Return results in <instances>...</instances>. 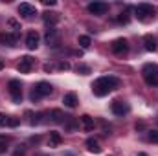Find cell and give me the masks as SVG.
<instances>
[{
  "instance_id": "1",
  "label": "cell",
  "mask_w": 158,
  "mask_h": 156,
  "mask_svg": "<svg viewBox=\"0 0 158 156\" xmlns=\"http://www.w3.org/2000/svg\"><path fill=\"white\" fill-rule=\"evenodd\" d=\"M118 86H119L118 77H114V76H103V77L96 79V81L92 83V92H94V96L103 97V96H107L109 92L116 90Z\"/></svg>"
},
{
  "instance_id": "2",
  "label": "cell",
  "mask_w": 158,
  "mask_h": 156,
  "mask_svg": "<svg viewBox=\"0 0 158 156\" xmlns=\"http://www.w3.org/2000/svg\"><path fill=\"white\" fill-rule=\"evenodd\" d=\"M142 76H143V81H145L149 86L158 84V66L153 64V63L145 64V66L142 68Z\"/></svg>"
},
{
  "instance_id": "3",
  "label": "cell",
  "mask_w": 158,
  "mask_h": 156,
  "mask_svg": "<svg viewBox=\"0 0 158 156\" xmlns=\"http://www.w3.org/2000/svg\"><path fill=\"white\" fill-rule=\"evenodd\" d=\"M134 13H136V18H138V20L149 22V20L155 17V7H153L151 4H138L136 9H134Z\"/></svg>"
},
{
  "instance_id": "4",
  "label": "cell",
  "mask_w": 158,
  "mask_h": 156,
  "mask_svg": "<svg viewBox=\"0 0 158 156\" xmlns=\"http://www.w3.org/2000/svg\"><path fill=\"white\" fill-rule=\"evenodd\" d=\"M52 90H53V86H52L50 83L40 81V83H37V84L33 86V90H31V99H33V101H37V99L44 97V96H50V94H52Z\"/></svg>"
},
{
  "instance_id": "5",
  "label": "cell",
  "mask_w": 158,
  "mask_h": 156,
  "mask_svg": "<svg viewBox=\"0 0 158 156\" xmlns=\"http://www.w3.org/2000/svg\"><path fill=\"white\" fill-rule=\"evenodd\" d=\"M7 90H9L11 99H13L15 103H20V99H22V84H20V81L11 79L9 84H7Z\"/></svg>"
},
{
  "instance_id": "6",
  "label": "cell",
  "mask_w": 158,
  "mask_h": 156,
  "mask_svg": "<svg viewBox=\"0 0 158 156\" xmlns=\"http://www.w3.org/2000/svg\"><path fill=\"white\" fill-rule=\"evenodd\" d=\"M33 64H35V59L30 57V55H24V57H20V61H19V64H17V70H19L20 74H30L31 68H33Z\"/></svg>"
},
{
  "instance_id": "7",
  "label": "cell",
  "mask_w": 158,
  "mask_h": 156,
  "mask_svg": "<svg viewBox=\"0 0 158 156\" xmlns=\"http://www.w3.org/2000/svg\"><path fill=\"white\" fill-rule=\"evenodd\" d=\"M110 50H112V53H114V55L123 57V55L129 51V44H127V40H125V39H116L112 44H110Z\"/></svg>"
},
{
  "instance_id": "8",
  "label": "cell",
  "mask_w": 158,
  "mask_h": 156,
  "mask_svg": "<svg viewBox=\"0 0 158 156\" xmlns=\"http://www.w3.org/2000/svg\"><path fill=\"white\" fill-rule=\"evenodd\" d=\"M110 110H112V114L114 116H125V114H129V105L127 103H123V101H119V99H114L112 103H110Z\"/></svg>"
},
{
  "instance_id": "9",
  "label": "cell",
  "mask_w": 158,
  "mask_h": 156,
  "mask_svg": "<svg viewBox=\"0 0 158 156\" xmlns=\"http://www.w3.org/2000/svg\"><path fill=\"white\" fill-rule=\"evenodd\" d=\"M107 9H109V6L105 2H92V4H88V11L92 15H105Z\"/></svg>"
},
{
  "instance_id": "10",
  "label": "cell",
  "mask_w": 158,
  "mask_h": 156,
  "mask_svg": "<svg viewBox=\"0 0 158 156\" xmlns=\"http://www.w3.org/2000/svg\"><path fill=\"white\" fill-rule=\"evenodd\" d=\"M44 40L48 46H57L59 44V35H57V30L55 28H48L46 33H44Z\"/></svg>"
},
{
  "instance_id": "11",
  "label": "cell",
  "mask_w": 158,
  "mask_h": 156,
  "mask_svg": "<svg viewBox=\"0 0 158 156\" xmlns=\"http://www.w3.org/2000/svg\"><path fill=\"white\" fill-rule=\"evenodd\" d=\"M0 42L2 44H7V46H17L19 35L17 33H0Z\"/></svg>"
},
{
  "instance_id": "12",
  "label": "cell",
  "mask_w": 158,
  "mask_h": 156,
  "mask_svg": "<svg viewBox=\"0 0 158 156\" xmlns=\"http://www.w3.org/2000/svg\"><path fill=\"white\" fill-rule=\"evenodd\" d=\"M19 13H20V15H24L26 18H30V17L37 15L35 7H33L31 4H28V2H24V4H20V6H19Z\"/></svg>"
},
{
  "instance_id": "13",
  "label": "cell",
  "mask_w": 158,
  "mask_h": 156,
  "mask_svg": "<svg viewBox=\"0 0 158 156\" xmlns=\"http://www.w3.org/2000/svg\"><path fill=\"white\" fill-rule=\"evenodd\" d=\"M26 46H28V50H35L39 46V33L37 31H30L26 35Z\"/></svg>"
},
{
  "instance_id": "14",
  "label": "cell",
  "mask_w": 158,
  "mask_h": 156,
  "mask_svg": "<svg viewBox=\"0 0 158 156\" xmlns=\"http://www.w3.org/2000/svg\"><path fill=\"white\" fill-rule=\"evenodd\" d=\"M79 125H81V129L83 130H92L94 129V117H90L88 114H83V116L79 117Z\"/></svg>"
},
{
  "instance_id": "15",
  "label": "cell",
  "mask_w": 158,
  "mask_h": 156,
  "mask_svg": "<svg viewBox=\"0 0 158 156\" xmlns=\"http://www.w3.org/2000/svg\"><path fill=\"white\" fill-rule=\"evenodd\" d=\"M42 18H44V22H46L50 28H53V26L59 22V13H50V11H46V13L42 15Z\"/></svg>"
},
{
  "instance_id": "16",
  "label": "cell",
  "mask_w": 158,
  "mask_h": 156,
  "mask_svg": "<svg viewBox=\"0 0 158 156\" xmlns=\"http://www.w3.org/2000/svg\"><path fill=\"white\" fill-rule=\"evenodd\" d=\"M63 103H64V107H68V109H74V107L77 105V96H76L74 92H68V94H64V97H63Z\"/></svg>"
},
{
  "instance_id": "17",
  "label": "cell",
  "mask_w": 158,
  "mask_h": 156,
  "mask_svg": "<svg viewBox=\"0 0 158 156\" xmlns=\"http://www.w3.org/2000/svg\"><path fill=\"white\" fill-rule=\"evenodd\" d=\"M86 149H88L90 153H94V154H99V153H101V145H99V142H98L96 138H88V140H86Z\"/></svg>"
},
{
  "instance_id": "18",
  "label": "cell",
  "mask_w": 158,
  "mask_h": 156,
  "mask_svg": "<svg viewBox=\"0 0 158 156\" xmlns=\"http://www.w3.org/2000/svg\"><path fill=\"white\" fill-rule=\"evenodd\" d=\"M143 46H145L147 51H156V48H158L156 39H155L153 35H145V37H143Z\"/></svg>"
},
{
  "instance_id": "19",
  "label": "cell",
  "mask_w": 158,
  "mask_h": 156,
  "mask_svg": "<svg viewBox=\"0 0 158 156\" xmlns=\"http://www.w3.org/2000/svg\"><path fill=\"white\" fill-rule=\"evenodd\" d=\"M48 145H50L52 149L59 147V145H61V134H59V132H50V138H48Z\"/></svg>"
},
{
  "instance_id": "20",
  "label": "cell",
  "mask_w": 158,
  "mask_h": 156,
  "mask_svg": "<svg viewBox=\"0 0 158 156\" xmlns=\"http://www.w3.org/2000/svg\"><path fill=\"white\" fill-rule=\"evenodd\" d=\"M50 117H52V121H53V123H64V119H66V116H64L61 110H57V109L50 112Z\"/></svg>"
},
{
  "instance_id": "21",
  "label": "cell",
  "mask_w": 158,
  "mask_h": 156,
  "mask_svg": "<svg viewBox=\"0 0 158 156\" xmlns=\"http://www.w3.org/2000/svg\"><path fill=\"white\" fill-rule=\"evenodd\" d=\"M77 42H79V46H81V48H85V50H86V48H90V37H86V35H81V37L77 39Z\"/></svg>"
},
{
  "instance_id": "22",
  "label": "cell",
  "mask_w": 158,
  "mask_h": 156,
  "mask_svg": "<svg viewBox=\"0 0 158 156\" xmlns=\"http://www.w3.org/2000/svg\"><path fill=\"white\" fill-rule=\"evenodd\" d=\"M66 117H68V116H66ZM64 127H66L68 130H76V127H77V123H76L74 119H70V117H68V119H64Z\"/></svg>"
},
{
  "instance_id": "23",
  "label": "cell",
  "mask_w": 158,
  "mask_h": 156,
  "mask_svg": "<svg viewBox=\"0 0 158 156\" xmlns=\"http://www.w3.org/2000/svg\"><path fill=\"white\" fill-rule=\"evenodd\" d=\"M7 151V138L6 136H0V154Z\"/></svg>"
},
{
  "instance_id": "24",
  "label": "cell",
  "mask_w": 158,
  "mask_h": 156,
  "mask_svg": "<svg viewBox=\"0 0 158 156\" xmlns=\"http://www.w3.org/2000/svg\"><path fill=\"white\" fill-rule=\"evenodd\" d=\"M76 70H77L81 76H86V74H90V68H88V66H85V64H77V68H76Z\"/></svg>"
},
{
  "instance_id": "25",
  "label": "cell",
  "mask_w": 158,
  "mask_h": 156,
  "mask_svg": "<svg viewBox=\"0 0 158 156\" xmlns=\"http://www.w3.org/2000/svg\"><path fill=\"white\" fill-rule=\"evenodd\" d=\"M149 140L153 142V143H158V130H149Z\"/></svg>"
},
{
  "instance_id": "26",
  "label": "cell",
  "mask_w": 158,
  "mask_h": 156,
  "mask_svg": "<svg viewBox=\"0 0 158 156\" xmlns=\"http://www.w3.org/2000/svg\"><path fill=\"white\" fill-rule=\"evenodd\" d=\"M7 121H9V116L0 114V127H6V125H7Z\"/></svg>"
},
{
  "instance_id": "27",
  "label": "cell",
  "mask_w": 158,
  "mask_h": 156,
  "mask_svg": "<svg viewBox=\"0 0 158 156\" xmlns=\"http://www.w3.org/2000/svg\"><path fill=\"white\" fill-rule=\"evenodd\" d=\"M7 24H9V28H13V30H15V31H17V30H20V24H19V22H17V20H13V18H11V20H9V22H7Z\"/></svg>"
},
{
  "instance_id": "28",
  "label": "cell",
  "mask_w": 158,
  "mask_h": 156,
  "mask_svg": "<svg viewBox=\"0 0 158 156\" xmlns=\"http://www.w3.org/2000/svg\"><path fill=\"white\" fill-rule=\"evenodd\" d=\"M19 125V119L13 116H9V121H7V127H17Z\"/></svg>"
},
{
  "instance_id": "29",
  "label": "cell",
  "mask_w": 158,
  "mask_h": 156,
  "mask_svg": "<svg viewBox=\"0 0 158 156\" xmlns=\"http://www.w3.org/2000/svg\"><path fill=\"white\" fill-rule=\"evenodd\" d=\"M68 68H70V64H68L66 61H64V63H59V70H68Z\"/></svg>"
},
{
  "instance_id": "30",
  "label": "cell",
  "mask_w": 158,
  "mask_h": 156,
  "mask_svg": "<svg viewBox=\"0 0 158 156\" xmlns=\"http://www.w3.org/2000/svg\"><path fill=\"white\" fill-rule=\"evenodd\" d=\"M15 156H24V145H20V147L17 149V153H15Z\"/></svg>"
},
{
  "instance_id": "31",
  "label": "cell",
  "mask_w": 158,
  "mask_h": 156,
  "mask_svg": "<svg viewBox=\"0 0 158 156\" xmlns=\"http://www.w3.org/2000/svg\"><path fill=\"white\" fill-rule=\"evenodd\" d=\"M44 6H55V0H42Z\"/></svg>"
},
{
  "instance_id": "32",
  "label": "cell",
  "mask_w": 158,
  "mask_h": 156,
  "mask_svg": "<svg viewBox=\"0 0 158 156\" xmlns=\"http://www.w3.org/2000/svg\"><path fill=\"white\" fill-rule=\"evenodd\" d=\"M2 68H4V61L0 59V70H2Z\"/></svg>"
},
{
  "instance_id": "33",
  "label": "cell",
  "mask_w": 158,
  "mask_h": 156,
  "mask_svg": "<svg viewBox=\"0 0 158 156\" xmlns=\"http://www.w3.org/2000/svg\"><path fill=\"white\" fill-rule=\"evenodd\" d=\"M138 156H147V154H145V153H140V154H138Z\"/></svg>"
},
{
  "instance_id": "34",
  "label": "cell",
  "mask_w": 158,
  "mask_h": 156,
  "mask_svg": "<svg viewBox=\"0 0 158 156\" xmlns=\"http://www.w3.org/2000/svg\"><path fill=\"white\" fill-rule=\"evenodd\" d=\"M40 156H44V154H40Z\"/></svg>"
}]
</instances>
